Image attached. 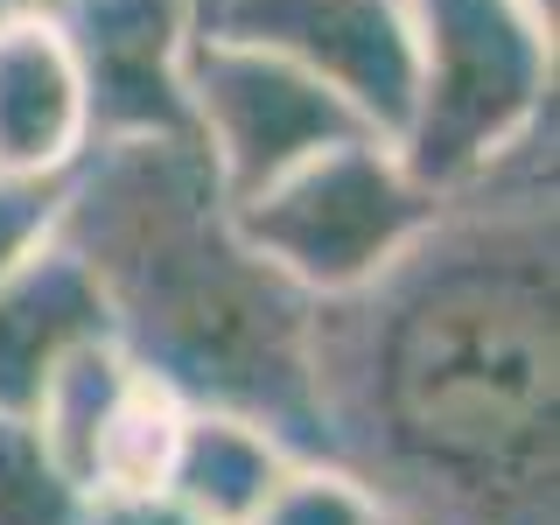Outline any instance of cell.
Listing matches in <instances>:
<instances>
[{
    "label": "cell",
    "mask_w": 560,
    "mask_h": 525,
    "mask_svg": "<svg viewBox=\"0 0 560 525\" xmlns=\"http://www.w3.org/2000/svg\"><path fill=\"white\" fill-rule=\"evenodd\" d=\"M245 525H385L378 498L329 455H294Z\"/></svg>",
    "instance_id": "13"
},
{
    "label": "cell",
    "mask_w": 560,
    "mask_h": 525,
    "mask_svg": "<svg viewBox=\"0 0 560 525\" xmlns=\"http://www.w3.org/2000/svg\"><path fill=\"white\" fill-rule=\"evenodd\" d=\"M84 337H105L98 288L70 259V245L49 238L35 259H22L0 280V413H28L43 378Z\"/></svg>",
    "instance_id": "10"
},
{
    "label": "cell",
    "mask_w": 560,
    "mask_h": 525,
    "mask_svg": "<svg viewBox=\"0 0 560 525\" xmlns=\"http://www.w3.org/2000/svg\"><path fill=\"white\" fill-rule=\"evenodd\" d=\"M35 434L57 455V469L92 498V490H148L162 483L183 399L154 385L113 337H84L63 350V364L35 393Z\"/></svg>",
    "instance_id": "7"
},
{
    "label": "cell",
    "mask_w": 560,
    "mask_h": 525,
    "mask_svg": "<svg viewBox=\"0 0 560 525\" xmlns=\"http://www.w3.org/2000/svg\"><path fill=\"white\" fill-rule=\"evenodd\" d=\"M78 525H203V518L183 512L162 483H148V490H92L78 504Z\"/></svg>",
    "instance_id": "15"
},
{
    "label": "cell",
    "mask_w": 560,
    "mask_h": 525,
    "mask_svg": "<svg viewBox=\"0 0 560 525\" xmlns=\"http://www.w3.org/2000/svg\"><path fill=\"white\" fill-rule=\"evenodd\" d=\"M84 490L57 469L28 413H0V525H78Z\"/></svg>",
    "instance_id": "12"
},
{
    "label": "cell",
    "mask_w": 560,
    "mask_h": 525,
    "mask_svg": "<svg viewBox=\"0 0 560 525\" xmlns=\"http://www.w3.org/2000/svg\"><path fill=\"white\" fill-rule=\"evenodd\" d=\"M197 14H203V0H197Z\"/></svg>",
    "instance_id": "18"
},
{
    "label": "cell",
    "mask_w": 560,
    "mask_h": 525,
    "mask_svg": "<svg viewBox=\"0 0 560 525\" xmlns=\"http://www.w3.org/2000/svg\"><path fill=\"white\" fill-rule=\"evenodd\" d=\"M63 189L70 175H0V280L57 238Z\"/></svg>",
    "instance_id": "14"
},
{
    "label": "cell",
    "mask_w": 560,
    "mask_h": 525,
    "mask_svg": "<svg viewBox=\"0 0 560 525\" xmlns=\"http://www.w3.org/2000/svg\"><path fill=\"white\" fill-rule=\"evenodd\" d=\"M183 92H189V133H197L203 162L218 168L232 203L267 189L273 175H288L329 140L364 133L350 119V105L337 92H323L308 70H294L273 49L210 35V28L189 35Z\"/></svg>",
    "instance_id": "5"
},
{
    "label": "cell",
    "mask_w": 560,
    "mask_h": 525,
    "mask_svg": "<svg viewBox=\"0 0 560 525\" xmlns=\"http://www.w3.org/2000/svg\"><path fill=\"white\" fill-rule=\"evenodd\" d=\"M197 28L273 49L350 105L364 133L399 140L413 105L407 0H203Z\"/></svg>",
    "instance_id": "6"
},
{
    "label": "cell",
    "mask_w": 560,
    "mask_h": 525,
    "mask_svg": "<svg viewBox=\"0 0 560 525\" xmlns=\"http://www.w3.org/2000/svg\"><path fill=\"white\" fill-rule=\"evenodd\" d=\"M315 448L385 525H560L553 133L442 197L407 253L315 302Z\"/></svg>",
    "instance_id": "1"
},
{
    "label": "cell",
    "mask_w": 560,
    "mask_h": 525,
    "mask_svg": "<svg viewBox=\"0 0 560 525\" xmlns=\"http://www.w3.org/2000/svg\"><path fill=\"white\" fill-rule=\"evenodd\" d=\"M92 148V113L63 28L43 0L0 22V175H70Z\"/></svg>",
    "instance_id": "9"
},
{
    "label": "cell",
    "mask_w": 560,
    "mask_h": 525,
    "mask_svg": "<svg viewBox=\"0 0 560 525\" xmlns=\"http://www.w3.org/2000/svg\"><path fill=\"white\" fill-rule=\"evenodd\" d=\"M63 28L98 140H197L189 133L183 57L197 0H43Z\"/></svg>",
    "instance_id": "8"
},
{
    "label": "cell",
    "mask_w": 560,
    "mask_h": 525,
    "mask_svg": "<svg viewBox=\"0 0 560 525\" xmlns=\"http://www.w3.org/2000/svg\"><path fill=\"white\" fill-rule=\"evenodd\" d=\"M434 210L442 197L399 162L393 140L343 133L288 175H273L267 189H253L245 203H232V218L238 238L280 280H294L308 302H337L364 288L385 259L407 253V238Z\"/></svg>",
    "instance_id": "4"
},
{
    "label": "cell",
    "mask_w": 560,
    "mask_h": 525,
    "mask_svg": "<svg viewBox=\"0 0 560 525\" xmlns=\"http://www.w3.org/2000/svg\"><path fill=\"white\" fill-rule=\"evenodd\" d=\"M14 8H28V0H0V22H8V14H14Z\"/></svg>",
    "instance_id": "17"
},
{
    "label": "cell",
    "mask_w": 560,
    "mask_h": 525,
    "mask_svg": "<svg viewBox=\"0 0 560 525\" xmlns=\"http://www.w3.org/2000/svg\"><path fill=\"white\" fill-rule=\"evenodd\" d=\"M413 105L399 127L407 162L434 197L483 183L518 148L553 133V35L525 0H407Z\"/></svg>",
    "instance_id": "3"
},
{
    "label": "cell",
    "mask_w": 560,
    "mask_h": 525,
    "mask_svg": "<svg viewBox=\"0 0 560 525\" xmlns=\"http://www.w3.org/2000/svg\"><path fill=\"white\" fill-rule=\"evenodd\" d=\"M525 8H539V14H547V22H560V0H525Z\"/></svg>",
    "instance_id": "16"
},
{
    "label": "cell",
    "mask_w": 560,
    "mask_h": 525,
    "mask_svg": "<svg viewBox=\"0 0 560 525\" xmlns=\"http://www.w3.org/2000/svg\"><path fill=\"white\" fill-rule=\"evenodd\" d=\"M288 463H294V448L267 420L232 413V407H183L168 463H162V490L203 525H245Z\"/></svg>",
    "instance_id": "11"
},
{
    "label": "cell",
    "mask_w": 560,
    "mask_h": 525,
    "mask_svg": "<svg viewBox=\"0 0 560 525\" xmlns=\"http://www.w3.org/2000/svg\"><path fill=\"white\" fill-rule=\"evenodd\" d=\"M98 288L105 337L183 407L253 413L294 455L315 448V302L238 238L197 140H98L70 168L63 224Z\"/></svg>",
    "instance_id": "2"
}]
</instances>
